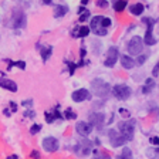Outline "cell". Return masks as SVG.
<instances>
[{
  "label": "cell",
  "instance_id": "cell-22",
  "mask_svg": "<svg viewBox=\"0 0 159 159\" xmlns=\"http://www.w3.org/2000/svg\"><path fill=\"white\" fill-rule=\"evenodd\" d=\"M153 85H155L153 80H152V78H148V80L145 81V85H143V88H142V93H143V94L151 93V89L153 88Z\"/></svg>",
  "mask_w": 159,
  "mask_h": 159
},
{
  "label": "cell",
  "instance_id": "cell-10",
  "mask_svg": "<svg viewBox=\"0 0 159 159\" xmlns=\"http://www.w3.org/2000/svg\"><path fill=\"white\" fill-rule=\"evenodd\" d=\"M71 98H73V101H75V102H83L85 99H91V93L85 88H80V89H75V91L71 94Z\"/></svg>",
  "mask_w": 159,
  "mask_h": 159
},
{
  "label": "cell",
  "instance_id": "cell-36",
  "mask_svg": "<svg viewBox=\"0 0 159 159\" xmlns=\"http://www.w3.org/2000/svg\"><path fill=\"white\" fill-rule=\"evenodd\" d=\"M7 159H19V156H17V155H10Z\"/></svg>",
  "mask_w": 159,
  "mask_h": 159
},
{
  "label": "cell",
  "instance_id": "cell-2",
  "mask_svg": "<svg viewBox=\"0 0 159 159\" xmlns=\"http://www.w3.org/2000/svg\"><path fill=\"white\" fill-rule=\"evenodd\" d=\"M135 121L129 119V121H121L118 124V129L119 132L122 134V136L126 141H132L134 139V132H135Z\"/></svg>",
  "mask_w": 159,
  "mask_h": 159
},
{
  "label": "cell",
  "instance_id": "cell-33",
  "mask_svg": "<svg viewBox=\"0 0 159 159\" xmlns=\"http://www.w3.org/2000/svg\"><path fill=\"white\" fill-rule=\"evenodd\" d=\"M97 6L98 7H107L108 6V2H107V0H98V2H97Z\"/></svg>",
  "mask_w": 159,
  "mask_h": 159
},
{
  "label": "cell",
  "instance_id": "cell-16",
  "mask_svg": "<svg viewBox=\"0 0 159 159\" xmlns=\"http://www.w3.org/2000/svg\"><path fill=\"white\" fill-rule=\"evenodd\" d=\"M143 10H145V6H143L142 3H135L129 7V11H131V14H134V16H141V14L143 13Z\"/></svg>",
  "mask_w": 159,
  "mask_h": 159
},
{
  "label": "cell",
  "instance_id": "cell-3",
  "mask_svg": "<svg viewBox=\"0 0 159 159\" xmlns=\"http://www.w3.org/2000/svg\"><path fill=\"white\" fill-rule=\"evenodd\" d=\"M142 21L146 24V33H145V39H143V43L148 44V46H153V44H156V39L153 37V34H152L155 20L151 19V17H145V19H142Z\"/></svg>",
  "mask_w": 159,
  "mask_h": 159
},
{
  "label": "cell",
  "instance_id": "cell-18",
  "mask_svg": "<svg viewBox=\"0 0 159 159\" xmlns=\"http://www.w3.org/2000/svg\"><path fill=\"white\" fill-rule=\"evenodd\" d=\"M68 11V7L67 6H56V9H54V17H63L64 14Z\"/></svg>",
  "mask_w": 159,
  "mask_h": 159
},
{
  "label": "cell",
  "instance_id": "cell-8",
  "mask_svg": "<svg viewBox=\"0 0 159 159\" xmlns=\"http://www.w3.org/2000/svg\"><path fill=\"white\" fill-rule=\"evenodd\" d=\"M11 26L14 29H21L26 26V14L21 10H14L11 16Z\"/></svg>",
  "mask_w": 159,
  "mask_h": 159
},
{
  "label": "cell",
  "instance_id": "cell-37",
  "mask_svg": "<svg viewBox=\"0 0 159 159\" xmlns=\"http://www.w3.org/2000/svg\"><path fill=\"white\" fill-rule=\"evenodd\" d=\"M43 2H44L46 4H50V3H51V0H43Z\"/></svg>",
  "mask_w": 159,
  "mask_h": 159
},
{
  "label": "cell",
  "instance_id": "cell-19",
  "mask_svg": "<svg viewBox=\"0 0 159 159\" xmlns=\"http://www.w3.org/2000/svg\"><path fill=\"white\" fill-rule=\"evenodd\" d=\"M51 53H53V47H41V58H43V61H47V60L50 58V56H51Z\"/></svg>",
  "mask_w": 159,
  "mask_h": 159
},
{
  "label": "cell",
  "instance_id": "cell-11",
  "mask_svg": "<svg viewBox=\"0 0 159 159\" xmlns=\"http://www.w3.org/2000/svg\"><path fill=\"white\" fill-rule=\"evenodd\" d=\"M58 141H57L54 136H47L43 141V148L46 149L47 152H56L58 149Z\"/></svg>",
  "mask_w": 159,
  "mask_h": 159
},
{
  "label": "cell",
  "instance_id": "cell-30",
  "mask_svg": "<svg viewBox=\"0 0 159 159\" xmlns=\"http://www.w3.org/2000/svg\"><path fill=\"white\" fill-rule=\"evenodd\" d=\"M93 159H111V158L108 155H105V153H95Z\"/></svg>",
  "mask_w": 159,
  "mask_h": 159
},
{
  "label": "cell",
  "instance_id": "cell-5",
  "mask_svg": "<svg viewBox=\"0 0 159 159\" xmlns=\"http://www.w3.org/2000/svg\"><path fill=\"white\" fill-rule=\"evenodd\" d=\"M111 93H112L118 99L125 101V99H128L129 97H131V88H129L126 84H116V85H114Z\"/></svg>",
  "mask_w": 159,
  "mask_h": 159
},
{
  "label": "cell",
  "instance_id": "cell-7",
  "mask_svg": "<svg viewBox=\"0 0 159 159\" xmlns=\"http://www.w3.org/2000/svg\"><path fill=\"white\" fill-rule=\"evenodd\" d=\"M108 138H109V142L114 148H118V146H124L126 142V139L122 136V134H119L118 131L115 129H109L108 131Z\"/></svg>",
  "mask_w": 159,
  "mask_h": 159
},
{
  "label": "cell",
  "instance_id": "cell-25",
  "mask_svg": "<svg viewBox=\"0 0 159 159\" xmlns=\"http://www.w3.org/2000/svg\"><path fill=\"white\" fill-rule=\"evenodd\" d=\"M146 60H148V54H142V56H138V57H136V64H138V66H142V64L145 63Z\"/></svg>",
  "mask_w": 159,
  "mask_h": 159
},
{
  "label": "cell",
  "instance_id": "cell-14",
  "mask_svg": "<svg viewBox=\"0 0 159 159\" xmlns=\"http://www.w3.org/2000/svg\"><path fill=\"white\" fill-rule=\"evenodd\" d=\"M0 87L7 91H11V93H16L17 91V84L14 83L13 80H9V78H2L0 80Z\"/></svg>",
  "mask_w": 159,
  "mask_h": 159
},
{
  "label": "cell",
  "instance_id": "cell-1",
  "mask_svg": "<svg viewBox=\"0 0 159 159\" xmlns=\"http://www.w3.org/2000/svg\"><path fill=\"white\" fill-rule=\"evenodd\" d=\"M91 89H93V93L95 94L97 97L99 98H105L107 95H109V93L112 91L111 85L105 81H102L101 78H95L91 81Z\"/></svg>",
  "mask_w": 159,
  "mask_h": 159
},
{
  "label": "cell",
  "instance_id": "cell-15",
  "mask_svg": "<svg viewBox=\"0 0 159 159\" xmlns=\"http://www.w3.org/2000/svg\"><path fill=\"white\" fill-rule=\"evenodd\" d=\"M121 66H122L125 70H131L135 67V61H134L129 56H121Z\"/></svg>",
  "mask_w": 159,
  "mask_h": 159
},
{
  "label": "cell",
  "instance_id": "cell-32",
  "mask_svg": "<svg viewBox=\"0 0 159 159\" xmlns=\"http://www.w3.org/2000/svg\"><path fill=\"white\" fill-rule=\"evenodd\" d=\"M102 26L105 27V29L111 26V19H108V17H104V19H102Z\"/></svg>",
  "mask_w": 159,
  "mask_h": 159
},
{
  "label": "cell",
  "instance_id": "cell-38",
  "mask_svg": "<svg viewBox=\"0 0 159 159\" xmlns=\"http://www.w3.org/2000/svg\"><path fill=\"white\" fill-rule=\"evenodd\" d=\"M88 3V0H83V4H87Z\"/></svg>",
  "mask_w": 159,
  "mask_h": 159
},
{
  "label": "cell",
  "instance_id": "cell-13",
  "mask_svg": "<svg viewBox=\"0 0 159 159\" xmlns=\"http://www.w3.org/2000/svg\"><path fill=\"white\" fill-rule=\"evenodd\" d=\"M94 126L91 125L89 122H85V121H80V122H77L75 125V129H77V132L80 134V135H83V136H87L91 134V131H93Z\"/></svg>",
  "mask_w": 159,
  "mask_h": 159
},
{
  "label": "cell",
  "instance_id": "cell-9",
  "mask_svg": "<svg viewBox=\"0 0 159 159\" xmlns=\"http://www.w3.org/2000/svg\"><path fill=\"white\" fill-rule=\"evenodd\" d=\"M119 57V53H118V48L116 47H109L108 48V53H107V58L104 61V66L105 67H114L116 63V60Z\"/></svg>",
  "mask_w": 159,
  "mask_h": 159
},
{
  "label": "cell",
  "instance_id": "cell-6",
  "mask_svg": "<svg viewBox=\"0 0 159 159\" xmlns=\"http://www.w3.org/2000/svg\"><path fill=\"white\" fill-rule=\"evenodd\" d=\"M102 19H104L102 16H95L91 19V30L97 36H107L108 34L107 29L102 26Z\"/></svg>",
  "mask_w": 159,
  "mask_h": 159
},
{
  "label": "cell",
  "instance_id": "cell-28",
  "mask_svg": "<svg viewBox=\"0 0 159 159\" xmlns=\"http://www.w3.org/2000/svg\"><path fill=\"white\" fill-rule=\"evenodd\" d=\"M149 155L152 156V159H159V148L153 149V151H151L149 152Z\"/></svg>",
  "mask_w": 159,
  "mask_h": 159
},
{
  "label": "cell",
  "instance_id": "cell-12",
  "mask_svg": "<svg viewBox=\"0 0 159 159\" xmlns=\"http://www.w3.org/2000/svg\"><path fill=\"white\" fill-rule=\"evenodd\" d=\"M104 121H105V116L101 112H94L89 114V124L93 126H97L98 129H101L104 126Z\"/></svg>",
  "mask_w": 159,
  "mask_h": 159
},
{
  "label": "cell",
  "instance_id": "cell-21",
  "mask_svg": "<svg viewBox=\"0 0 159 159\" xmlns=\"http://www.w3.org/2000/svg\"><path fill=\"white\" fill-rule=\"evenodd\" d=\"M126 4H128L126 0H116L115 3H114V9H115L116 11H124L125 7H126Z\"/></svg>",
  "mask_w": 159,
  "mask_h": 159
},
{
  "label": "cell",
  "instance_id": "cell-35",
  "mask_svg": "<svg viewBox=\"0 0 159 159\" xmlns=\"http://www.w3.org/2000/svg\"><path fill=\"white\" fill-rule=\"evenodd\" d=\"M119 114H121V115H122V116H129V112H128V111H126V109H124V108H121V109H119Z\"/></svg>",
  "mask_w": 159,
  "mask_h": 159
},
{
  "label": "cell",
  "instance_id": "cell-31",
  "mask_svg": "<svg viewBox=\"0 0 159 159\" xmlns=\"http://www.w3.org/2000/svg\"><path fill=\"white\" fill-rule=\"evenodd\" d=\"M30 158L31 159H41V155H40L39 151H33V152L30 153Z\"/></svg>",
  "mask_w": 159,
  "mask_h": 159
},
{
  "label": "cell",
  "instance_id": "cell-29",
  "mask_svg": "<svg viewBox=\"0 0 159 159\" xmlns=\"http://www.w3.org/2000/svg\"><path fill=\"white\" fill-rule=\"evenodd\" d=\"M10 66H17L19 68H21V70H24L26 68V63L24 61H17V63H10Z\"/></svg>",
  "mask_w": 159,
  "mask_h": 159
},
{
  "label": "cell",
  "instance_id": "cell-26",
  "mask_svg": "<svg viewBox=\"0 0 159 159\" xmlns=\"http://www.w3.org/2000/svg\"><path fill=\"white\" fill-rule=\"evenodd\" d=\"M40 131H41V125H39V124H34V125L30 128V134H31V135H36Z\"/></svg>",
  "mask_w": 159,
  "mask_h": 159
},
{
  "label": "cell",
  "instance_id": "cell-17",
  "mask_svg": "<svg viewBox=\"0 0 159 159\" xmlns=\"http://www.w3.org/2000/svg\"><path fill=\"white\" fill-rule=\"evenodd\" d=\"M89 34V27H87V26H81L78 30H75L73 33V36L74 37H87Z\"/></svg>",
  "mask_w": 159,
  "mask_h": 159
},
{
  "label": "cell",
  "instance_id": "cell-20",
  "mask_svg": "<svg viewBox=\"0 0 159 159\" xmlns=\"http://www.w3.org/2000/svg\"><path fill=\"white\" fill-rule=\"evenodd\" d=\"M118 159H134L131 149H129L128 146H124V148H122V152H121V155L118 156Z\"/></svg>",
  "mask_w": 159,
  "mask_h": 159
},
{
  "label": "cell",
  "instance_id": "cell-23",
  "mask_svg": "<svg viewBox=\"0 0 159 159\" xmlns=\"http://www.w3.org/2000/svg\"><path fill=\"white\" fill-rule=\"evenodd\" d=\"M44 116H46V121H47V122H48V124H51V122H53V121H54V119H56V118H63V115H61V114H60V112H54V114L46 112V115H44Z\"/></svg>",
  "mask_w": 159,
  "mask_h": 159
},
{
  "label": "cell",
  "instance_id": "cell-24",
  "mask_svg": "<svg viewBox=\"0 0 159 159\" xmlns=\"http://www.w3.org/2000/svg\"><path fill=\"white\" fill-rule=\"evenodd\" d=\"M78 14H81V16H80V21H85V20L89 17V14H91V13H89V10L84 9V7H80Z\"/></svg>",
  "mask_w": 159,
  "mask_h": 159
},
{
  "label": "cell",
  "instance_id": "cell-34",
  "mask_svg": "<svg viewBox=\"0 0 159 159\" xmlns=\"http://www.w3.org/2000/svg\"><path fill=\"white\" fill-rule=\"evenodd\" d=\"M151 143H153V145H156L159 148V138H158V136H153V138H151Z\"/></svg>",
  "mask_w": 159,
  "mask_h": 159
},
{
  "label": "cell",
  "instance_id": "cell-39",
  "mask_svg": "<svg viewBox=\"0 0 159 159\" xmlns=\"http://www.w3.org/2000/svg\"><path fill=\"white\" fill-rule=\"evenodd\" d=\"M158 67H159V63H158Z\"/></svg>",
  "mask_w": 159,
  "mask_h": 159
},
{
  "label": "cell",
  "instance_id": "cell-27",
  "mask_svg": "<svg viewBox=\"0 0 159 159\" xmlns=\"http://www.w3.org/2000/svg\"><path fill=\"white\" fill-rule=\"evenodd\" d=\"M66 118L67 119H75L77 118V114L75 112H73V109H67L66 111Z\"/></svg>",
  "mask_w": 159,
  "mask_h": 159
},
{
  "label": "cell",
  "instance_id": "cell-4",
  "mask_svg": "<svg viewBox=\"0 0 159 159\" xmlns=\"http://www.w3.org/2000/svg\"><path fill=\"white\" fill-rule=\"evenodd\" d=\"M143 40L141 39L139 36H135L131 39V41L128 43V53L131 54V56H136L138 57V54L141 53L143 50Z\"/></svg>",
  "mask_w": 159,
  "mask_h": 159
}]
</instances>
